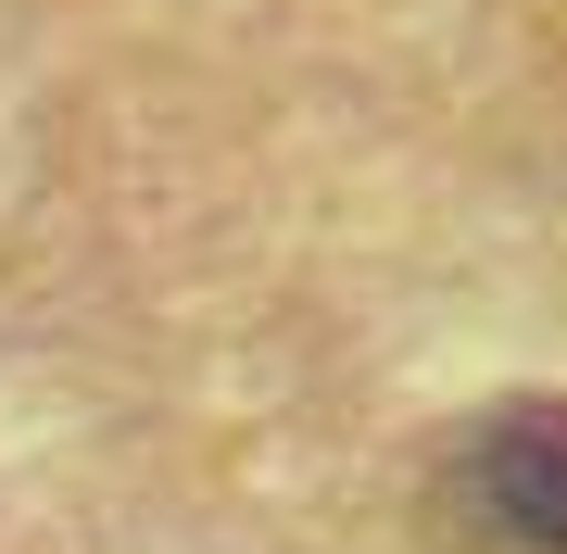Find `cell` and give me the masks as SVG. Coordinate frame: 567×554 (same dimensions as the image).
I'll list each match as a JSON object with an SVG mask.
<instances>
[{
  "label": "cell",
  "mask_w": 567,
  "mask_h": 554,
  "mask_svg": "<svg viewBox=\"0 0 567 554\" xmlns=\"http://www.w3.org/2000/svg\"><path fill=\"white\" fill-rule=\"evenodd\" d=\"M480 504L529 542H567V404H529L480 441Z\"/></svg>",
  "instance_id": "1"
}]
</instances>
